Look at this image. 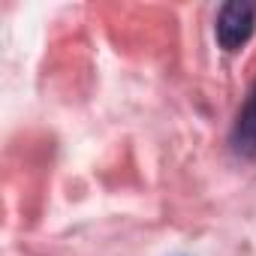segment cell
Masks as SVG:
<instances>
[{
	"label": "cell",
	"mask_w": 256,
	"mask_h": 256,
	"mask_svg": "<svg viewBox=\"0 0 256 256\" xmlns=\"http://www.w3.org/2000/svg\"><path fill=\"white\" fill-rule=\"evenodd\" d=\"M256 30V4L229 0L217 16V42L223 52H238Z\"/></svg>",
	"instance_id": "obj_1"
},
{
	"label": "cell",
	"mask_w": 256,
	"mask_h": 256,
	"mask_svg": "<svg viewBox=\"0 0 256 256\" xmlns=\"http://www.w3.org/2000/svg\"><path fill=\"white\" fill-rule=\"evenodd\" d=\"M232 148L241 157H256V84L247 94V100L238 112V120L232 126Z\"/></svg>",
	"instance_id": "obj_2"
}]
</instances>
